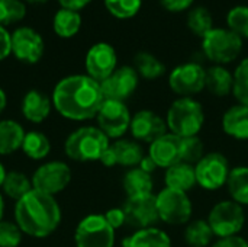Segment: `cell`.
Listing matches in <instances>:
<instances>
[{
	"instance_id": "obj_27",
	"label": "cell",
	"mask_w": 248,
	"mask_h": 247,
	"mask_svg": "<svg viewBox=\"0 0 248 247\" xmlns=\"http://www.w3.org/2000/svg\"><path fill=\"white\" fill-rule=\"evenodd\" d=\"M134 68L137 70L138 76L145 80H157L167 71L166 64L148 51H140L134 57Z\"/></svg>"
},
{
	"instance_id": "obj_33",
	"label": "cell",
	"mask_w": 248,
	"mask_h": 247,
	"mask_svg": "<svg viewBox=\"0 0 248 247\" xmlns=\"http://www.w3.org/2000/svg\"><path fill=\"white\" fill-rule=\"evenodd\" d=\"M4 194L7 197H10L12 199L19 201L20 198H23L26 194H29L33 186H32V181H29L26 178V175H23L22 172H9L6 175V179L1 185Z\"/></svg>"
},
{
	"instance_id": "obj_38",
	"label": "cell",
	"mask_w": 248,
	"mask_h": 247,
	"mask_svg": "<svg viewBox=\"0 0 248 247\" xmlns=\"http://www.w3.org/2000/svg\"><path fill=\"white\" fill-rule=\"evenodd\" d=\"M205 154L203 141L198 135L182 138V162L195 166Z\"/></svg>"
},
{
	"instance_id": "obj_25",
	"label": "cell",
	"mask_w": 248,
	"mask_h": 247,
	"mask_svg": "<svg viewBox=\"0 0 248 247\" xmlns=\"http://www.w3.org/2000/svg\"><path fill=\"white\" fill-rule=\"evenodd\" d=\"M25 134L19 122L13 119L0 121V156H7L22 148Z\"/></svg>"
},
{
	"instance_id": "obj_41",
	"label": "cell",
	"mask_w": 248,
	"mask_h": 247,
	"mask_svg": "<svg viewBox=\"0 0 248 247\" xmlns=\"http://www.w3.org/2000/svg\"><path fill=\"white\" fill-rule=\"evenodd\" d=\"M105 218H106V221L109 223V226L113 230H118L124 224H126V217H125L124 208H110V210H108L106 214H105Z\"/></svg>"
},
{
	"instance_id": "obj_35",
	"label": "cell",
	"mask_w": 248,
	"mask_h": 247,
	"mask_svg": "<svg viewBox=\"0 0 248 247\" xmlns=\"http://www.w3.org/2000/svg\"><path fill=\"white\" fill-rule=\"evenodd\" d=\"M108 12L118 19H131L142 7V0H105Z\"/></svg>"
},
{
	"instance_id": "obj_13",
	"label": "cell",
	"mask_w": 248,
	"mask_h": 247,
	"mask_svg": "<svg viewBox=\"0 0 248 247\" xmlns=\"http://www.w3.org/2000/svg\"><path fill=\"white\" fill-rule=\"evenodd\" d=\"M122 208L126 217V224L132 229L142 230L148 227H155V223L160 221L154 194L128 198Z\"/></svg>"
},
{
	"instance_id": "obj_36",
	"label": "cell",
	"mask_w": 248,
	"mask_h": 247,
	"mask_svg": "<svg viewBox=\"0 0 248 247\" xmlns=\"http://www.w3.org/2000/svg\"><path fill=\"white\" fill-rule=\"evenodd\" d=\"M234 87L232 95L238 100V103L248 105V58L240 61L237 68L234 70Z\"/></svg>"
},
{
	"instance_id": "obj_32",
	"label": "cell",
	"mask_w": 248,
	"mask_h": 247,
	"mask_svg": "<svg viewBox=\"0 0 248 247\" xmlns=\"http://www.w3.org/2000/svg\"><path fill=\"white\" fill-rule=\"evenodd\" d=\"M214 231L206 220H196L187 224L185 230V242L190 247H208L212 243Z\"/></svg>"
},
{
	"instance_id": "obj_42",
	"label": "cell",
	"mask_w": 248,
	"mask_h": 247,
	"mask_svg": "<svg viewBox=\"0 0 248 247\" xmlns=\"http://www.w3.org/2000/svg\"><path fill=\"white\" fill-rule=\"evenodd\" d=\"M10 52H12L10 33L4 29V26H0V61L4 60Z\"/></svg>"
},
{
	"instance_id": "obj_39",
	"label": "cell",
	"mask_w": 248,
	"mask_h": 247,
	"mask_svg": "<svg viewBox=\"0 0 248 247\" xmlns=\"http://www.w3.org/2000/svg\"><path fill=\"white\" fill-rule=\"evenodd\" d=\"M22 242V230L17 224L0 221V247H17Z\"/></svg>"
},
{
	"instance_id": "obj_8",
	"label": "cell",
	"mask_w": 248,
	"mask_h": 247,
	"mask_svg": "<svg viewBox=\"0 0 248 247\" xmlns=\"http://www.w3.org/2000/svg\"><path fill=\"white\" fill-rule=\"evenodd\" d=\"M230 172V162L219 151L206 153L195 165L196 182L206 191H218L225 186Z\"/></svg>"
},
{
	"instance_id": "obj_48",
	"label": "cell",
	"mask_w": 248,
	"mask_h": 247,
	"mask_svg": "<svg viewBox=\"0 0 248 247\" xmlns=\"http://www.w3.org/2000/svg\"><path fill=\"white\" fill-rule=\"evenodd\" d=\"M3 211H4V201H3V197L0 195V221L3 217Z\"/></svg>"
},
{
	"instance_id": "obj_34",
	"label": "cell",
	"mask_w": 248,
	"mask_h": 247,
	"mask_svg": "<svg viewBox=\"0 0 248 247\" xmlns=\"http://www.w3.org/2000/svg\"><path fill=\"white\" fill-rule=\"evenodd\" d=\"M227 28L240 38H248V6L237 4L227 13Z\"/></svg>"
},
{
	"instance_id": "obj_29",
	"label": "cell",
	"mask_w": 248,
	"mask_h": 247,
	"mask_svg": "<svg viewBox=\"0 0 248 247\" xmlns=\"http://www.w3.org/2000/svg\"><path fill=\"white\" fill-rule=\"evenodd\" d=\"M52 28L58 36L71 38L81 28V16L78 12L68 10V9H60L54 16Z\"/></svg>"
},
{
	"instance_id": "obj_28",
	"label": "cell",
	"mask_w": 248,
	"mask_h": 247,
	"mask_svg": "<svg viewBox=\"0 0 248 247\" xmlns=\"http://www.w3.org/2000/svg\"><path fill=\"white\" fill-rule=\"evenodd\" d=\"M227 188L234 202L240 205H248V167L238 166L231 169Z\"/></svg>"
},
{
	"instance_id": "obj_31",
	"label": "cell",
	"mask_w": 248,
	"mask_h": 247,
	"mask_svg": "<svg viewBox=\"0 0 248 247\" xmlns=\"http://www.w3.org/2000/svg\"><path fill=\"white\" fill-rule=\"evenodd\" d=\"M22 150L29 159L42 160L48 156V153L51 150V143L45 134H42L39 131H31V132L25 134Z\"/></svg>"
},
{
	"instance_id": "obj_6",
	"label": "cell",
	"mask_w": 248,
	"mask_h": 247,
	"mask_svg": "<svg viewBox=\"0 0 248 247\" xmlns=\"http://www.w3.org/2000/svg\"><path fill=\"white\" fill-rule=\"evenodd\" d=\"M206 221L211 226L214 236L218 239L238 236L246 223V213L243 205L234 202L232 199H227L212 207Z\"/></svg>"
},
{
	"instance_id": "obj_12",
	"label": "cell",
	"mask_w": 248,
	"mask_h": 247,
	"mask_svg": "<svg viewBox=\"0 0 248 247\" xmlns=\"http://www.w3.org/2000/svg\"><path fill=\"white\" fill-rule=\"evenodd\" d=\"M71 181V169L64 162H48L39 166L32 176L33 189L54 197L67 188Z\"/></svg>"
},
{
	"instance_id": "obj_46",
	"label": "cell",
	"mask_w": 248,
	"mask_h": 247,
	"mask_svg": "<svg viewBox=\"0 0 248 247\" xmlns=\"http://www.w3.org/2000/svg\"><path fill=\"white\" fill-rule=\"evenodd\" d=\"M6 103H7V98H6V93H4V90L0 87V114L4 111V108H6Z\"/></svg>"
},
{
	"instance_id": "obj_21",
	"label": "cell",
	"mask_w": 248,
	"mask_h": 247,
	"mask_svg": "<svg viewBox=\"0 0 248 247\" xmlns=\"http://www.w3.org/2000/svg\"><path fill=\"white\" fill-rule=\"evenodd\" d=\"M51 106L52 99H49L45 93L33 89L29 90L22 100V114L29 122L41 124L48 118Z\"/></svg>"
},
{
	"instance_id": "obj_43",
	"label": "cell",
	"mask_w": 248,
	"mask_h": 247,
	"mask_svg": "<svg viewBox=\"0 0 248 247\" xmlns=\"http://www.w3.org/2000/svg\"><path fill=\"white\" fill-rule=\"evenodd\" d=\"M211 247H248V243L246 239L240 236H231V237L218 239Z\"/></svg>"
},
{
	"instance_id": "obj_47",
	"label": "cell",
	"mask_w": 248,
	"mask_h": 247,
	"mask_svg": "<svg viewBox=\"0 0 248 247\" xmlns=\"http://www.w3.org/2000/svg\"><path fill=\"white\" fill-rule=\"evenodd\" d=\"M6 175H7V172L4 170L3 165L0 163V186L3 185V182H4V179H6Z\"/></svg>"
},
{
	"instance_id": "obj_45",
	"label": "cell",
	"mask_w": 248,
	"mask_h": 247,
	"mask_svg": "<svg viewBox=\"0 0 248 247\" xmlns=\"http://www.w3.org/2000/svg\"><path fill=\"white\" fill-rule=\"evenodd\" d=\"M138 167H140L141 170H144V172H147V173L151 175V173L157 169V165H155V162H154L150 156H144L142 160H141V163L138 165Z\"/></svg>"
},
{
	"instance_id": "obj_40",
	"label": "cell",
	"mask_w": 248,
	"mask_h": 247,
	"mask_svg": "<svg viewBox=\"0 0 248 247\" xmlns=\"http://www.w3.org/2000/svg\"><path fill=\"white\" fill-rule=\"evenodd\" d=\"M161 7L167 12L171 13H180V12H186L192 7V4L195 3V0H158Z\"/></svg>"
},
{
	"instance_id": "obj_22",
	"label": "cell",
	"mask_w": 248,
	"mask_h": 247,
	"mask_svg": "<svg viewBox=\"0 0 248 247\" xmlns=\"http://www.w3.org/2000/svg\"><path fill=\"white\" fill-rule=\"evenodd\" d=\"M164 183H166V188L187 194L198 185L195 166L185 163V162H179L173 165L171 167L166 169Z\"/></svg>"
},
{
	"instance_id": "obj_15",
	"label": "cell",
	"mask_w": 248,
	"mask_h": 247,
	"mask_svg": "<svg viewBox=\"0 0 248 247\" xmlns=\"http://www.w3.org/2000/svg\"><path fill=\"white\" fill-rule=\"evenodd\" d=\"M118 55L115 48L108 42L94 44L86 54V71L87 76L102 83L118 67Z\"/></svg>"
},
{
	"instance_id": "obj_37",
	"label": "cell",
	"mask_w": 248,
	"mask_h": 247,
	"mask_svg": "<svg viewBox=\"0 0 248 247\" xmlns=\"http://www.w3.org/2000/svg\"><path fill=\"white\" fill-rule=\"evenodd\" d=\"M26 7L20 0H0V26L12 25L22 20Z\"/></svg>"
},
{
	"instance_id": "obj_2",
	"label": "cell",
	"mask_w": 248,
	"mask_h": 247,
	"mask_svg": "<svg viewBox=\"0 0 248 247\" xmlns=\"http://www.w3.org/2000/svg\"><path fill=\"white\" fill-rule=\"evenodd\" d=\"M15 220L22 233L42 239L49 236L61 221V210L54 197L32 189L16 201Z\"/></svg>"
},
{
	"instance_id": "obj_11",
	"label": "cell",
	"mask_w": 248,
	"mask_h": 247,
	"mask_svg": "<svg viewBox=\"0 0 248 247\" xmlns=\"http://www.w3.org/2000/svg\"><path fill=\"white\" fill-rule=\"evenodd\" d=\"M96 119L99 130L108 138L119 140L129 130L132 116L125 102L105 99L96 115Z\"/></svg>"
},
{
	"instance_id": "obj_18",
	"label": "cell",
	"mask_w": 248,
	"mask_h": 247,
	"mask_svg": "<svg viewBox=\"0 0 248 247\" xmlns=\"http://www.w3.org/2000/svg\"><path fill=\"white\" fill-rule=\"evenodd\" d=\"M144 157L142 147L138 141L119 138L108 147L99 162L106 167H113L116 165L124 167H138Z\"/></svg>"
},
{
	"instance_id": "obj_44",
	"label": "cell",
	"mask_w": 248,
	"mask_h": 247,
	"mask_svg": "<svg viewBox=\"0 0 248 247\" xmlns=\"http://www.w3.org/2000/svg\"><path fill=\"white\" fill-rule=\"evenodd\" d=\"M62 9H68V10H74L78 12L81 9H84L92 0H58Z\"/></svg>"
},
{
	"instance_id": "obj_1",
	"label": "cell",
	"mask_w": 248,
	"mask_h": 247,
	"mask_svg": "<svg viewBox=\"0 0 248 247\" xmlns=\"http://www.w3.org/2000/svg\"><path fill=\"white\" fill-rule=\"evenodd\" d=\"M105 96L100 83L87 74H74L57 83L52 105L67 119L87 121L97 115Z\"/></svg>"
},
{
	"instance_id": "obj_16",
	"label": "cell",
	"mask_w": 248,
	"mask_h": 247,
	"mask_svg": "<svg viewBox=\"0 0 248 247\" xmlns=\"http://www.w3.org/2000/svg\"><path fill=\"white\" fill-rule=\"evenodd\" d=\"M12 54L23 63L35 64L42 58L45 45L42 36L32 28H17L12 35Z\"/></svg>"
},
{
	"instance_id": "obj_9",
	"label": "cell",
	"mask_w": 248,
	"mask_h": 247,
	"mask_svg": "<svg viewBox=\"0 0 248 247\" xmlns=\"http://www.w3.org/2000/svg\"><path fill=\"white\" fill-rule=\"evenodd\" d=\"M74 240L77 247H113L115 230L109 226L105 215L92 214L78 223Z\"/></svg>"
},
{
	"instance_id": "obj_5",
	"label": "cell",
	"mask_w": 248,
	"mask_h": 247,
	"mask_svg": "<svg viewBox=\"0 0 248 247\" xmlns=\"http://www.w3.org/2000/svg\"><path fill=\"white\" fill-rule=\"evenodd\" d=\"M243 47V38L228 28L214 26L202 38V54L217 66H225L235 61L240 57Z\"/></svg>"
},
{
	"instance_id": "obj_4",
	"label": "cell",
	"mask_w": 248,
	"mask_h": 247,
	"mask_svg": "<svg viewBox=\"0 0 248 247\" xmlns=\"http://www.w3.org/2000/svg\"><path fill=\"white\" fill-rule=\"evenodd\" d=\"M109 146V138L99 130V127H81L68 135L64 150L71 160L94 162L100 160Z\"/></svg>"
},
{
	"instance_id": "obj_14",
	"label": "cell",
	"mask_w": 248,
	"mask_h": 247,
	"mask_svg": "<svg viewBox=\"0 0 248 247\" xmlns=\"http://www.w3.org/2000/svg\"><path fill=\"white\" fill-rule=\"evenodd\" d=\"M140 83V76L137 70L131 66L118 67L106 80L100 83L102 93L105 99L125 102L134 95Z\"/></svg>"
},
{
	"instance_id": "obj_50",
	"label": "cell",
	"mask_w": 248,
	"mask_h": 247,
	"mask_svg": "<svg viewBox=\"0 0 248 247\" xmlns=\"http://www.w3.org/2000/svg\"><path fill=\"white\" fill-rule=\"evenodd\" d=\"M247 243H248V240H247Z\"/></svg>"
},
{
	"instance_id": "obj_7",
	"label": "cell",
	"mask_w": 248,
	"mask_h": 247,
	"mask_svg": "<svg viewBox=\"0 0 248 247\" xmlns=\"http://www.w3.org/2000/svg\"><path fill=\"white\" fill-rule=\"evenodd\" d=\"M155 201L160 221L170 226H182L190 221L193 205L186 192L164 188L155 195Z\"/></svg>"
},
{
	"instance_id": "obj_20",
	"label": "cell",
	"mask_w": 248,
	"mask_h": 247,
	"mask_svg": "<svg viewBox=\"0 0 248 247\" xmlns=\"http://www.w3.org/2000/svg\"><path fill=\"white\" fill-rule=\"evenodd\" d=\"M222 130L235 140H248V105L237 103L222 115Z\"/></svg>"
},
{
	"instance_id": "obj_19",
	"label": "cell",
	"mask_w": 248,
	"mask_h": 247,
	"mask_svg": "<svg viewBox=\"0 0 248 247\" xmlns=\"http://www.w3.org/2000/svg\"><path fill=\"white\" fill-rule=\"evenodd\" d=\"M148 156L155 162L157 167L169 169L182 162V138L166 132L163 137L150 144Z\"/></svg>"
},
{
	"instance_id": "obj_17",
	"label": "cell",
	"mask_w": 248,
	"mask_h": 247,
	"mask_svg": "<svg viewBox=\"0 0 248 247\" xmlns=\"http://www.w3.org/2000/svg\"><path fill=\"white\" fill-rule=\"evenodd\" d=\"M129 131L137 141L151 144L167 132V122L154 111L142 109L132 116Z\"/></svg>"
},
{
	"instance_id": "obj_10",
	"label": "cell",
	"mask_w": 248,
	"mask_h": 247,
	"mask_svg": "<svg viewBox=\"0 0 248 247\" xmlns=\"http://www.w3.org/2000/svg\"><path fill=\"white\" fill-rule=\"evenodd\" d=\"M206 68L196 61L179 64L169 74L170 89L179 98H193L205 89Z\"/></svg>"
},
{
	"instance_id": "obj_3",
	"label": "cell",
	"mask_w": 248,
	"mask_h": 247,
	"mask_svg": "<svg viewBox=\"0 0 248 247\" xmlns=\"http://www.w3.org/2000/svg\"><path fill=\"white\" fill-rule=\"evenodd\" d=\"M166 122L170 132L180 138L198 135L205 124L203 106L195 98H177L167 111Z\"/></svg>"
},
{
	"instance_id": "obj_26",
	"label": "cell",
	"mask_w": 248,
	"mask_h": 247,
	"mask_svg": "<svg viewBox=\"0 0 248 247\" xmlns=\"http://www.w3.org/2000/svg\"><path fill=\"white\" fill-rule=\"evenodd\" d=\"M124 247H171V239L166 231L157 227H148L137 230L125 239Z\"/></svg>"
},
{
	"instance_id": "obj_30",
	"label": "cell",
	"mask_w": 248,
	"mask_h": 247,
	"mask_svg": "<svg viewBox=\"0 0 248 247\" xmlns=\"http://www.w3.org/2000/svg\"><path fill=\"white\" fill-rule=\"evenodd\" d=\"M186 25L192 33L199 38H203L214 28V17L206 7L195 6L187 10Z\"/></svg>"
},
{
	"instance_id": "obj_24",
	"label": "cell",
	"mask_w": 248,
	"mask_h": 247,
	"mask_svg": "<svg viewBox=\"0 0 248 247\" xmlns=\"http://www.w3.org/2000/svg\"><path fill=\"white\" fill-rule=\"evenodd\" d=\"M122 185L128 198H137V197L151 195L154 188V181L150 173L141 170L140 167H132L125 173Z\"/></svg>"
},
{
	"instance_id": "obj_49",
	"label": "cell",
	"mask_w": 248,
	"mask_h": 247,
	"mask_svg": "<svg viewBox=\"0 0 248 247\" xmlns=\"http://www.w3.org/2000/svg\"><path fill=\"white\" fill-rule=\"evenodd\" d=\"M28 1H31V3H42L45 0H28Z\"/></svg>"
},
{
	"instance_id": "obj_23",
	"label": "cell",
	"mask_w": 248,
	"mask_h": 247,
	"mask_svg": "<svg viewBox=\"0 0 248 247\" xmlns=\"http://www.w3.org/2000/svg\"><path fill=\"white\" fill-rule=\"evenodd\" d=\"M234 87V74L225 66H211L206 68L205 76V89L209 93L218 98H224L232 93Z\"/></svg>"
}]
</instances>
